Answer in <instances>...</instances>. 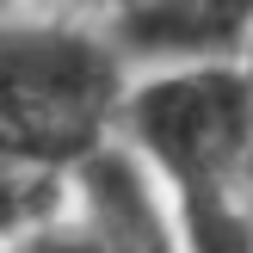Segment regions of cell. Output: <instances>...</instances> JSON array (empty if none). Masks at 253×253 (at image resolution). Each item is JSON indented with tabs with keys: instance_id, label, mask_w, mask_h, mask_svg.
Returning <instances> with one entry per match:
<instances>
[{
	"instance_id": "cell-4",
	"label": "cell",
	"mask_w": 253,
	"mask_h": 253,
	"mask_svg": "<svg viewBox=\"0 0 253 253\" xmlns=\"http://www.w3.org/2000/svg\"><path fill=\"white\" fill-rule=\"evenodd\" d=\"M68 192L86 229L99 235V253H179L167 198L124 136H111L68 173Z\"/></svg>"
},
{
	"instance_id": "cell-2",
	"label": "cell",
	"mask_w": 253,
	"mask_h": 253,
	"mask_svg": "<svg viewBox=\"0 0 253 253\" xmlns=\"http://www.w3.org/2000/svg\"><path fill=\"white\" fill-rule=\"evenodd\" d=\"M130 62L86 12L0 19V161L74 173L118 136Z\"/></svg>"
},
{
	"instance_id": "cell-8",
	"label": "cell",
	"mask_w": 253,
	"mask_h": 253,
	"mask_svg": "<svg viewBox=\"0 0 253 253\" xmlns=\"http://www.w3.org/2000/svg\"><path fill=\"white\" fill-rule=\"evenodd\" d=\"M12 12H19V0H0V19H12Z\"/></svg>"
},
{
	"instance_id": "cell-9",
	"label": "cell",
	"mask_w": 253,
	"mask_h": 253,
	"mask_svg": "<svg viewBox=\"0 0 253 253\" xmlns=\"http://www.w3.org/2000/svg\"><path fill=\"white\" fill-rule=\"evenodd\" d=\"M0 253H6V241H0Z\"/></svg>"
},
{
	"instance_id": "cell-6",
	"label": "cell",
	"mask_w": 253,
	"mask_h": 253,
	"mask_svg": "<svg viewBox=\"0 0 253 253\" xmlns=\"http://www.w3.org/2000/svg\"><path fill=\"white\" fill-rule=\"evenodd\" d=\"M6 253H99V235L86 229V216L74 210V192H68V210L49 222H37L31 235H19Z\"/></svg>"
},
{
	"instance_id": "cell-3",
	"label": "cell",
	"mask_w": 253,
	"mask_h": 253,
	"mask_svg": "<svg viewBox=\"0 0 253 253\" xmlns=\"http://www.w3.org/2000/svg\"><path fill=\"white\" fill-rule=\"evenodd\" d=\"M105 37L130 74L148 68H204V62H235L253 31V0H118L99 12Z\"/></svg>"
},
{
	"instance_id": "cell-5",
	"label": "cell",
	"mask_w": 253,
	"mask_h": 253,
	"mask_svg": "<svg viewBox=\"0 0 253 253\" xmlns=\"http://www.w3.org/2000/svg\"><path fill=\"white\" fill-rule=\"evenodd\" d=\"M68 210V173L49 167H19V161H0V241H19L37 222L62 216Z\"/></svg>"
},
{
	"instance_id": "cell-7",
	"label": "cell",
	"mask_w": 253,
	"mask_h": 253,
	"mask_svg": "<svg viewBox=\"0 0 253 253\" xmlns=\"http://www.w3.org/2000/svg\"><path fill=\"white\" fill-rule=\"evenodd\" d=\"M235 68H241V81H247V99H253V31H247V43H241V56H235Z\"/></svg>"
},
{
	"instance_id": "cell-1",
	"label": "cell",
	"mask_w": 253,
	"mask_h": 253,
	"mask_svg": "<svg viewBox=\"0 0 253 253\" xmlns=\"http://www.w3.org/2000/svg\"><path fill=\"white\" fill-rule=\"evenodd\" d=\"M118 136L155 173L179 253H253V198L241 179L253 99L235 62L130 74Z\"/></svg>"
}]
</instances>
